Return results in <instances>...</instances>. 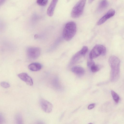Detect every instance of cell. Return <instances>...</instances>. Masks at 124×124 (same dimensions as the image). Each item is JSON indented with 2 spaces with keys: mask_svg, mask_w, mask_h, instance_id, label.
<instances>
[{
  "mask_svg": "<svg viewBox=\"0 0 124 124\" xmlns=\"http://www.w3.org/2000/svg\"><path fill=\"white\" fill-rule=\"evenodd\" d=\"M88 124H93L91 123H90Z\"/></svg>",
  "mask_w": 124,
  "mask_h": 124,
  "instance_id": "obj_26",
  "label": "cell"
},
{
  "mask_svg": "<svg viewBox=\"0 0 124 124\" xmlns=\"http://www.w3.org/2000/svg\"><path fill=\"white\" fill-rule=\"evenodd\" d=\"M57 78H55V79L53 81V85L55 87L59 88L60 86V85L58 80Z\"/></svg>",
  "mask_w": 124,
  "mask_h": 124,
  "instance_id": "obj_19",
  "label": "cell"
},
{
  "mask_svg": "<svg viewBox=\"0 0 124 124\" xmlns=\"http://www.w3.org/2000/svg\"><path fill=\"white\" fill-rule=\"evenodd\" d=\"M106 53V49L103 46L101 45H96L90 52L89 58L93 59L101 55H104Z\"/></svg>",
  "mask_w": 124,
  "mask_h": 124,
  "instance_id": "obj_4",
  "label": "cell"
},
{
  "mask_svg": "<svg viewBox=\"0 0 124 124\" xmlns=\"http://www.w3.org/2000/svg\"><path fill=\"white\" fill-rule=\"evenodd\" d=\"M95 104L94 103L90 104L88 105V109L89 110L92 109L95 107Z\"/></svg>",
  "mask_w": 124,
  "mask_h": 124,
  "instance_id": "obj_21",
  "label": "cell"
},
{
  "mask_svg": "<svg viewBox=\"0 0 124 124\" xmlns=\"http://www.w3.org/2000/svg\"><path fill=\"white\" fill-rule=\"evenodd\" d=\"M1 86L5 88H8L10 87L9 84L7 82L5 81H3L0 83Z\"/></svg>",
  "mask_w": 124,
  "mask_h": 124,
  "instance_id": "obj_18",
  "label": "cell"
},
{
  "mask_svg": "<svg viewBox=\"0 0 124 124\" xmlns=\"http://www.w3.org/2000/svg\"><path fill=\"white\" fill-rule=\"evenodd\" d=\"M5 1V0H0V7L4 3Z\"/></svg>",
  "mask_w": 124,
  "mask_h": 124,
  "instance_id": "obj_23",
  "label": "cell"
},
{
  "mask_svg": "<svg viewBox=\"0 0 124 124\" xmlns=\"http://www.w3.org/2000/svg\"><path fill=\"white\" fill-rule=\"evenodd\" d=\"M108 3L107 0H102L99 4L98 10L99 11H101L106 8L108 7Z\"/></svg>",
  "mask_w": 124,
  "mask_h": 124,
  "instance_id": "obj_13",
  "label": "cell"
},
{
  "mask_svg": "<svg viewBox=\"0 0 124 124\" xmlns=\"http://www.w3.org/2000/svg\"><path fill=\"white\" fill-rule=\"evenodd\" d=\"M93 1V0H89V2L90 3H91L92 1Z\"/></svg>",
  "mask_w": 124,
  "mask_h": 124,
  "instance_id": "obj_25",
  "label": "cell"
},
{
  "mask_svg": "<svg viewBox=\"0 0 124 124\" xmlns=\"http://www.w3.org/2000/svg\"><path fill=\"white\" fill-rule=\"evenodd\" d=\"M3 121V118L1 115L0 114V124H2Z\"/></svg>",
  "mask_w": 124,
  "mask_h": 124,
  "instance_id": "obj_22",
  "label": "cell"
},
{
  "mask_svg": "<svg viewBox=\"0 0 124 124\" xmlns=\"http://www.w3.org/2000/svg\"><path fill=\"white\" fill-rule=\"evenodd\" d=\"M95 63L93 59H91L89 58L87 62V65L90 68L92 66L95 64Z\"/></svg>",
  "mask_w": 124,
  "mask_h": 124,
  "instance_id": "obj_20",
  "label": "cell"
},
{
  "mask_svg": "<svg viewBox=\"0 0 124 124\" xmlns=\"http://www.w3.org/2000/svg\"><path fill=\"white\" fill-rule=\"evenodd\" d=\"M39 102L40 107L44 112L49 113L52 111L53 106L49 102L41 98Z\"/></svg>",
  "mask_w": 124,
  "mask_h": 124,
  "instance_id": "obj_7",
  "label": "cell"
},
{
  "mask_svg": "<svg viewBox=\"0 0 124 124\" xmlns=\"http://www.w3.org/2000/svg\"><path fill=\"white\" fill-rule=\"evenodd\" d=\"M16 124H23L22 118L19 114H17L15 118Z\"/></svg>",
  "mask_w": 124,
  "mask_h": 124,
  "instance_id": "obj_14",
  "label": "cell"
},
{
  "mask_svg": "<svg viewBox=\"0 0 124 124\" xmlns=\"http://www.w3.org/2000/svg\"><path fill=\"white\" fill-rule=\"evenodd\" d=\"M86 0H80L73 8L71 12V17L74 18L79 17L83 13Z\"/></svg>",
  "mask_w": 124,
  "mask_h": 124,
  "instance_id": "obj_3",
  "label": "cell"
},
{
  "mask_svg": "<svg viewBox=\"0 0 124 124\" xmlns=\"http://www.w3.org/2000/svg\"><path fill=\"white\" fill-rule=\"evenodd\" d=\"M57 1V0H53L51 1L47 11V14L49 16H51L53 15Z\"/></svg>",
  "mask_w": 124,
  "mask_h": 124,
  "instance_id": "obj_10",
  "label": "cell"
},
{
  "mask_svg": "<svg viewBox=\"0 0 124 124\" xmlns=\"http://www.w3.org/2000/svg\"><path fill=\"white\" fill-rule=\"evenodd\" d=\"M101 66L99 65H95V64L92 66L90 68L91 71L93 72H96L99 70Z\"/></svg>",
  "mask_w": 124,
  "mask_h": 124,
  "instance_id": "obj_16",
  "label": "cell"
},
{
  "mask_svg": "<svg viewBox=\"0 0 124 124\" xmlns=\"http://www.w3.org/2000/svg\"><path fill=\"white\" fill-rule=\"evenodd\" d=\"M115 11L113 9H111L101 18L98 21L97 24L98 25L102 24L108 19L113 16L115 14Z\"/></svg>",
  "mask_w": 124,
  "mask_h": 124,
  "instance_id": "obj_8",
  "label": "cell"
},
{
  "mask_svg": "<svg viewBox=\"0 0 124 124\" xmlns=\"http://www.w3.org/2000/svg\"><path fill=\"white\" fill-rule=\"evenodd\" d=\"M108 62L111 68L110 80L112 82H116L119 77L120 60L116 56L112 55L109 59Z\"/></svg>",
  "mask_w": 124,
  "mask_h": 124,
  "instance_id": "obj_1",
  "label": "cell"
},
{
  "mask_svg": "<svg viewBox=\"0 0 124 124\" xmlns=\"http://www.w3.org/2000/svg\"><path fill=\"white\" fill-rule=\"evenodd\" d=\"M35 124H44L41 121H39L37 122Z\"/></svg>",
  "mask_w": 124,
  "mask_h": 124,
  "instance_id": "obj_24",
  "label": "cell"
},
{
  "mask_svg": "<svg viewBox=\"0 0 124 124\" xmlns=\"http://www.w3.org/2000/svg\"><path fill=\"white\" fill-rule=\"evenodd\" d=\"M40 50L39 47L30 46L26 49V53L28 57L31 59H34L38 58L40 55Z\"/></svg>",
  "mask_w": 124,
  "mask_h": 124,
  "instance_id": "obj_5",
  "label": "cell"
},
{
  "mask_svg": "<svg viewBox=\"0 0 124 124\" xmlns=\"http://www.w3.org/2000/svg\"><path fill=\"white\" fill-rule=\"evenodd\" d=\"M77 31L76 24L70 21L67 23L63 30L62 35L64 39L69 41L71 40L75 35Z\"/></svg>",
  "mask_w": 124,
  "mask_h": 124,
  "instance_id": "obj_2",
  "label": "cell"
},
{
  "mask_svg": "<svg viewBox=\"0 0 124 124\" xmlns=\"http://www.w3.org/2000/svg\"><path fill=\"white\" fill-rule=\"evenodd\" d=\"M48 1L46 0H37V3L39 5L44 6L46 5Z\"/></svg>",
  "mask_w": 124,
  "mask_h": 124,
  "instance_id": "obj_17",
  "label": "cell"
},
{
  "mask_svg": "<svg viewBox=\"0 0 124 124\" xmlns=\"http://www.w3.org/2000/svg\"><path fill=\"white\" fill-rule=\"evenodd\" d=\"M88 50V48L85 46H83L81 49L75 53L72 57L70 65H73L77 62L84 55Z\"/></svg>",
  "mask_w": 124,
  "mask_h": 124,
  "instance_id": "obj_6",
  "label": "cell"
},
{
  "mask_svg": "<svg viewBox=\"0 0 124 124\" xmlns=\"http://www.w3.org/2000/svg\"><path fill=\"white\" fill-rule=\"evenodd\" d=\"M18 76L21 80L24 82L27 85L32 86L33 84L31 78L26 73H22L18 75Z\"/></svg>",
  "mask_w": 124,
  "mask_h": 124,
  "instance_id": "obj_9",
  "label": "cell"
},
{
  "mask_svg": "<svg viewBox=\"0 0 124 124\" xmlns=\"http://www.w3.org/2000/svg\"><path fill=\"white\" fill-rule=\"evenodd\" d=\"M111 93L114 101L116 103H118L119 101L120 97L113 90L111 91Z\"/></svg>",
  "mask_w": 124,
  "mask_h": 124,
  "instance_id": "obj_15",
  "label": "cell"
},
{
  "mask_svg": "<svg viewBox=\"0 0 124 124\" xmlns=\"http://www.w3.org/2000/svg\"><path fill=\"white\" fill-rule=\"evenodd\" d=\"M29 69L33 71H37L40 70L42 68V65L37 62L32 63L28 66Z\"/></svg>",
  "mask_w": 124,
  "mask_h": 124,
  "instance_id": "obj_11",
  "label": "cell"
},
{
  "mask_svg": "<svg viewBox=\"0 0 124 124\" xmlns=\"http://www.w3.org/2000/svg\"><path fill=\"white\" fill-rule=\"evenodd\" d=\"M71 70L73 73L80 76L83 75L85 72L84 69L82 67L78 66L73 67L71 68Z\"/></svg>",
  "mask_w": 124,
  "mask_h": 124,
  "instance_id": "obj_12",
  "label": "cell"
}]
</instances>
